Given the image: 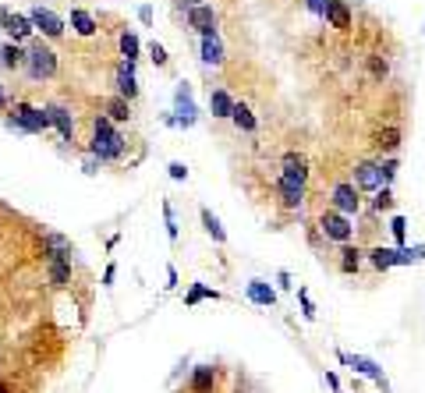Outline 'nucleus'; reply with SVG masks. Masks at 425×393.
<instances>
[{"label":"nucleus","mask_w":425,"mask_h":393,"mask_svg":"<svg viewBox=\"0 0 425 393\" xmlns=\"http://www.w3.org/2000/svg\"><path fill=\"white\" fill-rule=\"evenodd\" d=\"M106 117H110L114 124H124V121H132V99H124L121 92L106 99Z\"/></svg>","instance_id":"obj_25"},{"label":"nucleus","mask_w":425,"mask_h":393,"mask_svg":"<svg viewBox=\"0 0 425 393\" xmlns=\"http://www.w3.org/2000/svg\"><path fill=\"white\" fill-rule=\"evenodd\" d=\"M0 64H4L8 71H18V68H25V43H8L0 47Z\"/></svg>","instance_id":"obj_23"},{"label":"nucleus","mask_w":425,"mask_h":393,"mask_svg":"<svg viewBox=\"0 0 425 393\" xmlns=\"http://www.w3.org/2000/svg\"><path fill=\"white\" fill-rule=\"evenodd\" d=\"M47 273L53 287H68L71 283V255H53L47 259Z\"/></svg>","instance_id":"obj_19"},{"label":"nucleus","mask_w":425,"mask_h":393,"mask_svg":"<svg viewBox=\"0 0 425 393\" xmlns=\"http://www.w3.org/2000/svg\"><path fill=\"white\" fill-rule=\"evenodd\" d=\"M117 92L124 99H138V78H135V60H121L117 68Z\"/></svg>","instance_id":"obj_16"},{"label":"nucleus","mask_w":425,"mask_h":393,"mask_svg":"<svg viewBox=\"0 0 425 393\" xmlns=\"http://www.w3.org/2000/svg\"><path fill=\"white\" fill-rule=\"evenodd\" d=\"M114 277H117V266H106V273H103V287H114Z\"/></svg>","instance_id":"obj_44"},{"label":"nucleus","mask_w":425,"mask_h":393,"mask_svg":"<svg viewBox=\"0 0 425 393\" xmlns=\"http://www.w3.org/2000/svg\"><path fill=\"white\" fill-rule=\"evenodd\" d=\"M167 174L174 177V181H188V167H184V163H178V160H174V163H170V167H167Z\"/></svg>","instance_id":"obj_38"},{"label":"nucleus","mask_w":425,"mask_h":393,"mask_svg":"<svg viewBox=\"0 0 425 393\" xmlns=\"http://www.w3.org/2000/svg\"><path fill=\"white\" fill-rule=\"evenodd\" d=\"M337 362L340 365H351L354 372H358V376H369L382 393H390V383H387V376H382V368L372 362V358H361V355H348V351H337Z\"/></svg>","instance_id":"obj_9"},{"label":"nucleus","mask_w":425,"mask_h":393,"mask_svg":"<svg viewBox=\"0 0 425 393\" xmlns=\"http://www.w3.org/2000/svg\"><path fill=\"white\" fill-rule=\"evenodd\" d=\"M276 195H280L284 210H302V202H305V184L294 181V177H287V174H280V177H276Z\"/></svg>","instance_id":"obj_12"},{"label":"nucleus","mask_w":425,"mask_h":393,"mask_svg":"<svg viewBox=\"0 0 425 393\" xmlns=\"http://www.w3.org/2000/svg\"><path fill=\"white\" fill-rule=\"evenodd\" d=\"M138 22H142V25H153V8H149V4L138 8Z\"/></svg>","instance_id":"obj_42"},{"label":"nucleus","mask_w":425,"mask_h":393,"mask_svg":"<svg viewBox=\"0 0 425 393\" xmlns=\"http://www.w3.org/2000/svg\"><path fill=\"white\" fill-rule=\"evenodd\" d=\"M361 192L354 188L351 181H340V184H333V210L337 213H344V216H354L358 210H361V199H358Z\"/></svg>","instance_id":"obj_11"},{"label":"nucleus","mask_w":425,"mask_h":393,"mask_svg":"<svg viewBox=\"0 0 425 393\" xmlns=\"http://www.w3.org/2000/svg\"><path fill=\"white\" fill-rule=\"evenodd\" d=\"M390 234L404 248V241H408V220H404V216H390Z\"/></svg>","instance_id":"obj_35"},{"label":"nucleus","mask_w":425,"mask_h":393,"mask_svg":"<svg viewBox=\"0 0 425 393\" xmlns=\"http://www.w3.org/2000/svg\"><path fill=\"white\" fill-rule=\"evenodd\" d=\"M202 64H212V68L223 64V43H220V36H202Z\"/></svg>","instance_id":"obj_26"},{"label":"nucleus","mask_w":425,"mask_h":393,"mask_svg":"<svg viewBox=\"0 0 425 393\" xmlns=\"http://www.w3.org/2000/svg\"><path fill=\"white\" fill-rule=\"evenodd\" d=\"M178 4H184V8H191V4H206V0H178Z\"/></svg>","instance_id":"obj_49"},{"label":"nucleus","mask_w":425,"mask_h":393,"mask_svg":"<svg viewBox=\"0 0 425 393\" xmlns=\"http://www.w3.org/2000/svg\"><path fill=\"white\" fill-rule=\"evenodd\" d=\"M248 301L252 305H263V308H273L276 305V291H273L266 280H252L248 283Z\"/></svg>","instance_id":"obj_24"},{"label":"nucleus","mask_w":425,"mask_h":393,"mask_svg":"<svg viewBox=\"0 0 425 393\" xmlns=\"http://www.w3.org/2000/svg\"><path fill=\"white\" fill-rule=\"evenodd\" d=\"M167 287H178V270L174 266H167Z\"/></svg>","instance_id":"obj_46"},{"label":"nucleus","mask_w":425,"mask_h":393,"mask_svg":"<svg viewBox=\"0 0 425 393\" xmlns=\"http://www.w3.org/2000/svg\"><path fill=\"white\" fill-rule=\"evenodd\" d=\"M174 114H178V124H181V128H191V124H195V117H199V110H195V99H191V86H188V81H181V86H178V92H174Z\"/></svg>","instance_id":"obj_13"},{"label":"nucleus","mask_w":425,"mask_h":393,"mask_svg":"<svg viewBox=\"0 0 425 393\" xmlns=\"http://www.w3.org/2000/svg\"><path fill=\"white\" fill-rule=\"evenodd\" d=\"M0 110H8V92H4V81H0Z\"/></svg>","instance_id":"obj_48"},{"label":"nucleus","mask_w":425,"mask_h":393,"mask_svg":"<svg viewBox=\"0 0 425 393\" xmlns=\"http://www.w3.org/2000/svg\"><path fill=\"white\" fill-rule=\"evenodd\" d=\"M57 68H60L57 50L47 47L42 39H36V43L29 39V47H25V75H29L32 81H47V78L57 75Z\"/></svg>","instance_id":"obj_3"},{"label":"nucleus","mask_w":425,"mask_h":393,"mask_svg":"<svg viewBox=\"0 0 425 393\" xmlns=\"http://www.w3.org/2000/svg\"><path fill=\"white\" fill-rule=\"evenodd\" d=\"M422 32H425V29H422Z\"/></svg>","instance_id":"obj_50"},{"label":"nucleus","mask_w":425,"mask_h":393,"mask_svg":"<svg viewBox=\"0 0 425 393\" xmlns=\"http://www.w3.org/2000/svg\"><path fill=\"white\" fill-rule=\"evenodd\" d=\"M188 393H217V368H212V365H199L195 372H191Z\"/></svg>","instance_id":"obj_17"},{"label":"nucleus","mask_w":425,"mask_h":393,"mask_svg":"<svg viewBox=\"0 0 425 393\" xmlns=\"http://www.w3.org/2000/svg\"><path fill=\"white\" fill-rule=\"evenodd\" d=\"M298 301H302V312H305V319H315V305H312V298H308L305 291H298Z\"/></svg>","instance_id":"obj_39"},{"label":"nucleus","mask_w":425,"mask_h":393,"mask_svg":"<svg viewBox=\"0 0 425 393\" xmlns=\"http://www.w3.org/2000/svg\"><path fill=\"white\" fill-rule=\"evenodd\" d=\"M379 167H382V181H393V174H397V160H387V163H379Z\"/></svg>","instance_id":"obj_41"},{"label":"nucleus","mask_w":425,"mask_h":393,"mask_svg":"<svg viewBox=\"0 0 425 393\" xmlns=\"http://www.w3.org/2000/svg\"><path fill=\"white\" fill-rule=\"evenodd\" d=\"M280 170H284L287 177H294V181H302V184H305V181H308V160H305L302 153H294V149H291V153L280 156Z\"/></svg>","instance_id":"obj_18"},{"label":"nucleus","mask_w":425,"mask_h":393,"mask_svg":"<svg viewBox=\"0 0 425 393\" xmlns=\"http://www.w3.org/2000/svg\"><path fill=\"white\" fill-rule=\"evenodd\" d=\"M351 184H354L358 192H379L382 184H387V181H382V167H379L376 160H361L358 167H354V181Z\"/></svg>","instance_id":"obj_10"},{"label":"nucleus","mask_w":425,"mask_h":393,"mask_svg":"<svg viewBox=\"0 0 425 393\" xmlns=\"http://www.w3.org/2000/svg\"><path fill=\"white\" fill-rule=\"evenodd\" d=\"M326 386H330L333 393H340V379L333 376V372H330V368H326Z\"/></svg>","instance_id":"obj_45"},{"label":"nucleus","mask_w":425,"mask_h":393,"mask_svg":"<svg viewBox=\"0 0 425 393\" xmlns=\"http://www.w3.org/2000/svg\"><path fill=\"white\" fill-rule=\"evenodd\" d=\"M326 4H330V0H305V11H308V14H319V18H323Z\"/></svg>","instance_id":"obj_40"},{"label":"nucleus","mask_w":425,"mask_h":393,"mask_svg":"<svg viewBox=\"0 0 425 393\" xmlns=\"http://www.w3.org/2000/svg\"><path fill=\"white\" fill-rule=\"evenodd\" d=\"M71 29H75V36H82V39H89V36H96V14L93 11H85V8H71Z\"/></svg>","instance_id":"obj_21"},{"label":"nucleus","mask_w":425,"mask_h":393,"mask_svg":"<svg viewBox=\"0 0 425 393\" xmlns=\"http://www.w3.org/2000/svg\"><path fill=\"white\" fill-rule=\"evenodd\" d=\"M184 22H188V29L195 36H217V29H220V18H217V11H212V4L184 8Z\"/></svg>","instance_id":"obj_8"},{"label":"nucleus","mask_w":425,"mask_h":393,"mask_svg":"<svg viewBox=\"0 0 425 393\" xmlns=\"http://www.w3.org/2000/svg\"><path fill=\"white\" fill-rule=\"evenodd\" d=\"M202 227H206V234H209L212 241H217V244L227 241V231L220 227V220H217V213H212V210H202Z\"/></svg>","instance_id":"obj_31"},{"label":"nucleus","mask_w":425,"mask_h":393,"mask_svg":"<svg viewBox=\"0 0 425 393\" xmlns=\"http://www.w3.org/2000/svg\"><path fill=\"white\" fill-rule=\"evenodd\" d=\"M276 283H280L284 291H291V273H276Z\"/></svg>","instance_id":"obj_47"},{"label":"nucleus","mask_w":425,"mask_h":393,"mask_svg":"<svg viewBox=\"0 0 425 393\" xmlns=\"http://www.w3.org/2000/svg\"><path fill=\"white\" fill-rule=\"evenodd\" d=\"M29 18H32V25H36V32L42 36V39H64V32H68V22L57 14V11H50V8H42V4H36L32 11H29Z\"/></svg>","instance_id":"obj_7"},{"label":"nucleus","mask_w":425,"mask_h":393,"mask_svg":"<svg viewBox=\"0 0 425 393\" xmlns=\"http://www.w3.org/2000/svg\"><path fill=\"white\" fill-rule=\"evenodd\" d=\"M369 262L376 266V270H390V266H404V262H415L418 255H425V248H382V244H376V248H369Z\"/></svg>","instance_id":"obj_6"},{"label":"nucleus","mask_w":425,"mask_h":393,"mask_svg":"<svg viewBox=\"0 0 425 393\" xmlns=\"http://www.w3.org/2000/svg\"><path fill=\"white\" fill-rule=\"evenodd\" d=\"M47 114H50V124L60 131L64 142H75V117L68 107H60V103H47Z\"/></svg>","instance_id":"obj_15"},{"label":"nucleus","mask_w":425,"mask_h":393,"mask_svg":"<svg viewBox=\"0 0 425 393\" xmlns=\"http://www.w3.org/2000/svg\"><path fill=\"white\" fill-rule=\"evenodd\" d=\"M96 167H99V160L89 153V156H85V163H82V170H85V174H96Z\"/></svg>","instance_id":"obj_43"},{"label":"nucleus","mask_w":425,"mask_h":393,"mask_svg":"<svg viewBox=\"0 0 425 393\" xmlns=\"http://www.w3.org/2000/svg\"><path fill=\"white\" fill-rule=\"evenodd\" d=\"M372 210H376V213H390V210H393V192H390V184H382V188L376 192Z\"/></svg>","instance_id":"obj_33"},{"label":"nucleus","mask_w":425,"mask_h":393,"mask_svg":"<svg viewBox=\"0 0 425 393\" xmlns=\"http://www.w3.org/2000/svg\"><path fill=\"white\" fill-rule=\"evenodd\" d=\"M230 121L238 124L241 131H248V135H252L255 128H259V117H255V114H252V107H245V103H234V114H230Z\"/></svg>","instance_id":"obj_28"},{"label":"nucleus","mask_w":425,"mask_h":393,"mask_svg":"<svg viewBox=\"0 0 425 393\" xmlns=\"http://www.w3.org/2000/svg\"><path fill=\"white\" fill-rule=\"evenodd\" d=\"M400 138H404V131L397 128V124H387V128H379V131H372V146H376L379 153H397V146H400Z\"/></svg>","instance_id":"obj_20"},{"label":"nucleus","mask_w":425,"mask_h":393,"mask_svg":"<svg viewBox=\"0 0 425 393\" xmlns=\"http://www.w3.org/2000/svg\"><path fill=\"white\" fill-rule=\"evenodd\" d=\"M323 18H326V25L337 29V32H351V25H354V14H351L348 0H330L326 11H323Z\"/></svg>","instance_id":"obj_14"},{"label":"nucleus","mask_w":425,"mask_h":393,"mask_svg":"<svg viewBox=\"0 0 425 393\" xmlns=\"http://www.w3.org/2000/svg\"><path fill=\"white\" fill-rule=\"evenodd\" d=\"M89 153L99 160V163H114L124 156V135L117 131V124L99 114L93 117V142H89Z\"/></svg>","instance_id":"obj_1"},{"label":"nucleus","mask_w":425,"mask_h":393,"mask_svg":"<svg viewBox=\"0 0 425 393\" xmlns=\"http://www.w3.org/2000/svg\"><path fill=\"white\" fill-rule=\"evenodd\" d=\"M149 60H153V64H156V68H167V64H170V57H167V50H163V47L156 43V39H153V43H149Z\"/></svg>","instance_id":"obj_36"},{"label":"nucleus","mask_w":425,"mask_h":393,"mask_svg":"<svg viewBox=\"0 0 425 393\" xmlns=\"http://www.w3.org/2000/svg\"><path fill=\"white\" fill-rule=\"evenodd\" d=\"M163 220H167V238L178 241V223H174V205L163 202Z\"/></svg>","instance_id":"obj_37"},{"label":"nucleus","mask_w":425,"mask_h":393,"mask_svg":"<svg viewBox=\"0 0 425 393\" xmlns=\"http://www.w3.org/2000/svg\"><path fill=\"white\" fill-rule=\"evenodd\" d=\"M138 53H142L138 36H135V32H121V57H124V60H138Z\"/></svg>","instance_id":"obj_32"},{"label":"nucleus","mask_w":425,"mask_h":393,"mask_svg":"<svg viewBox=\"0 0 425 393\" xmlns=\"http://www.w3.org/2000/svg\"><path fill=\"white\" fill-rule=\"evenodd\" d=\"M365 68H369L372 81H387V75H390V60L382 57V53H369V57H365Z\"/></svg>","instance_id":"obj_30"},{"label":"nucleus","mask_w":425,"mask_h":393,"mask_svg":"<svg viewBox=\"0 0 425 393\" xmlns=\"http://www.w3.org/2000/svg\"><path fill=\"white\" fill-rule=\"evenodd\" d=\"M319 234H323L326 241H337V244H348L354 238V227H351V216L337 213V210H326L323 216H319Z\"/></svg>","instance_id":"obj_5"},{"label":"nucleus","mask_w":425,"mask_h":393,"mask_svg":"<svg viewBox=\"0 0 425 393\" xmlns=\"http://www.w3.org/2000/svg\"><path fill=\"white\" fill-rule=\"evenodd\" d=\"M202 298H212V301H220V291H209V287H202V283H191V291H188L184 305H199Z\"/></svg>","instance_id":"obj_34"},{"label":"nucleus","mask_w":425,"mask_h":393,"mask_svg":"<svg viewBox=\"0 0 425 393\" xmlns=\"http://www.w3.org/2000/svg\"><path fill=\"white\" fill-rule=\"evenodd\" d=\"M4 124H8L11 131H25V135H42L47 128H53L47 107H32V103H25V99L14 103V107H11V117H8Z\"/></svg>","instance_id":"obj_2"},{"label":"nucleus","mask_w":425,"mask_h":393,"mask_svg":"<svg viewBox=\"0 0 425 393\" xmlns=\"http://www.w3.org/2000/svg\"><path fill=\"white\" fill-rule=\"evenodd\" d=\"M361 255H365V252H361V248H351V244H344V252H340V273H358L361 270Z\"/></svg>","instance_id":"obj_29"},{"label":"nucleus","mask_w":425,"mask_h":393,"mask_svg":"<svg viewBox=\"0 0 425 393\" xmlns=\"http://www.w3.org/2000/svg\"><path fill=\"white\" fill-rule=\"evenodd\" d=\"M234 103H238V99H234L227 89H212L209 92V110H212V117H220V121H227L234 114Z\"/></svg>","instance_id":"obj_22"},{"label":"nucleus","mask_w":425,"mask_h":393,"mask_svg":"<svg viewBox=\"0 0 425 393\" xmlns=\"http://www.w3.org/2000/svg\"><path fill=\"white\" fill-rule=\"evenodd\" d=\"M42 255L53 259V255H71V241L64 234H42Z\"/></svg>","instance_id":"obj_27"},{"label":"nucleus","mask_w":425,"mask_h":393,"mask_svg":"<svg viewBox=\"0 0 425 393\" xmlns=\"http://www.w3.org/2000/svg\"><path fill=\"white\" fill-rule=\"evenodd\" d=\"M0 32H8L11 43H29V39L36 36V25H32L29 14L11 11V8H0Z\"/></svg>","instance_id":"obj_4"}]
</instances>
